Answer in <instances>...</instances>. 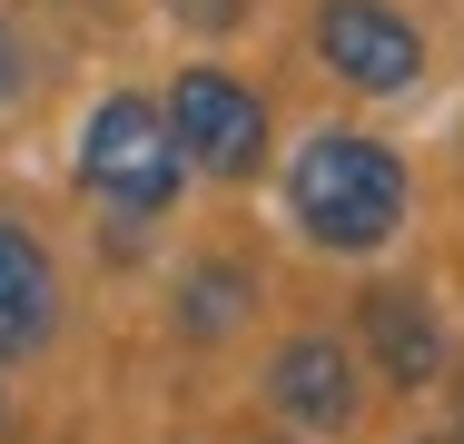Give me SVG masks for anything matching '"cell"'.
<instances>
[{"label": "cell", "mask_w": 464, "mask_h": 444, "mask_svg": "<svg viewBox=\"0 0 464 444\" xmlns=\"http://www.w3.org/2000/svg\"><path fill=\"white\" fill-rule=\"evenodd\" d=\"M286 208L316 247L336 257H375L395 227H405V159L385 139H356V129H316L286 169Z\"/></svg>", "instance_id": "1"}, {"label": "cell", "mask_w": 464, "mask_h": 444, "mask_svg": "<svg viewBox=\"0 0 464 444\" xmlns=\"http://www.w3.org/2000/svg\"><path fill=\"white\" fill-rule=\"evenodd\" d=\"M366 346H375V375L405 385V395L445 375V326H435V306L415 286H375L366 296Z\"/></svg>", "instance_id": "7"}, {"label": "cell", "mask_w": 464, "mask_h": 444, "mask_svg": "<svg viewBox=\"0 0 464 444\" xmlns=\"http://www.w3.org/2000/svg\"><path fill=\"white\" fill-rule=\"evenodd\" d=\"M0 425H10V415H0Z\"/></svg>", "instance_id": "11"}, {"label": "cell", "mask_w": 464, "mask_h": 444, "mask_svg": "<svg viewBox=\"0 0 464 444\" xmlns=\"http://www.w3.org/2000/svg\"><path fill=\"white\" fill-rule=\"evenodd\" d=\"M316 60L346 89H375V99H385V89H415L425 40H415V20L385 10V0H326V10H316Z\"/></svg>", "instance_id": "4"}, {"label": "cell", "mask_w": 464, "mask_h": 444, "mask_svg": "<svg viewBox=\"0 0 464 444\" xmlns=\"http://www.w3.org/2000/svg\"><path fill=\"white\" fill-rule=\"evenodd\" d=\"M20 80H30V60H20V40H10V20H0V109L20 99Z\"/></svg>", "instance_id": "9"}, {"label": "cell", "mask_w": 464, "mask_h": 444, "mask_svg": "<svg viewBox=\"0 0 464 444\" xmlns=\"http://www.w3.org/2000/svg\"><path fill=\"white\" fill-rule=\"evenodd\" d=\"M237 306H247V266H198V276L179 286V326L188 336H227Z\"/></svg>", "instance_id": "8"}, {"label": "cell", "mask_w": 464, "mask_h": 444, "mask_svg": "<svg viewBox=\"0 0 464 444\" xmlns=\"http://www.w3.org/2000/svg\"><path fill=\"white\" fill-rule=\"evenodd\" d=\"M267 405H277L296 435H346L356 425V355L336 346V336H286L267 355Z\"/></svg>", "instance_id": "5"}, {"label": "cell", "mask_w": 464, "mask_h": 444, "mask_svg": "<svg viewBox=\"0 0 464 444\" xmlns=\"http://www.w3.org/2000/svg\"><path fill=\"white\" fill-rule=\"evenodd\" d=\"M188 20H208V30H227V20H237V0H179Z\"/></svg>", "instance_id": "10"}, {"label": "cell", "mask_w": 464, "mask_h": 444, "mask_svg": "<svg viewBox=\"0 0 464 444\" xmlns=\"http://www.w3.org/2000/svg\"><path fill=\"white\" fill-rule=\"evenodd\" d=\"M169 129L208 178H257V159H267V99L247 80H227V70H179Z\"/></svg>", "instance_id": "3"}, {"label": "cell", "mask_w": 464, "mask_h": 444, "mask_svg": "<svg viewBox=\"0 0 464 444\" xmlns=\"http://www.w3.org/2000/svg\"><path fill=\"white\" fill-rule=\"evenodd\" d=\"M50 326H60V276H50V247L30 237V227H10L0 217V365L30 346H50Z\"/></svg>", "instance_id": "6"}, {"label": "cell", "mask_w": 464, "mask_h": 444, "mask_svg": "<svg viewBox=\"0 0 464 444\" xmlns=\"http://www.w3.org/2000/svg\"><path fill=\"white\" fill-rule=\"evenodd\" d=\"M179 178H188V149H179V129H169V109H149L129 89L90 109V129H80V188H90L99 208L159 217L179 198Z\"/></svg>", "instance_id": "2"}]
</instances>
